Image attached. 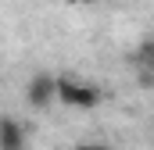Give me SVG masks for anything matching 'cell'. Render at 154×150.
<instances>
[{
    "instance_id": "4",
    "label": "cell",
    "mask_w": 154,
    "mask_h": 150,
    "mask_svg": "<svg viewBox=\"0 0 154 150\" xmlns=\"http://www.w3.org/2000/svg\"><path fill=\"white\" fill-rule=\"evenodd\" d=\"M140 57H143L147 64H154V39H143V43H140Z\"/></svg>"
},
{
    "instance_id": "5",
    "label": "cell",
    "mask_w": 154,
    "mask_h": 150,
    "mask_svg": "<svg viewBox=\"0 0 154 150\" xmlns=\"http://www.w3.org/2000/svg\"><path fill=\"white\" fill-rule=\"evenodd\" d=\"M75 150H111V147H104V143H82V147H75Z\"/></svg>"
},
{
    "instance_id": "2",
    "label": "cell",
    "mask_w": 154,
    "mask_h": 150,
    "mask_svg": "<svg viewBox=\"0 0 154 150\" xmlns=\"http://www.w3.org/2000/svg\"><path fill=\"white\" fill-rule=\"evenodd\" d=\"M25 100H29V107H50L54 100H57V79L54 75H32L29 79V86H25Z\"/></svg>"
},
{
    "instance_id": "1",
    "label": "cell",
    "mask_w": 154,
    "mask_h": 150,
    "mask_svg": "<svg viewBox=\"0 0 154 150\" xmlns=\"http://www.w3.org/2000/svg\"><path fill=\"white\" fill-rule=\"evenodd\" d=\"M57 104L75 107V111H90L100 104V89L90 82H79L72 75H57Z\"/></svg>"
},
{
    "instance_id": "6",
    "label": "cell",
    "mask_w": 154,
    "mask_h": 150,
    "mask_svg": "<svg viewBox=\"0 0 154 150\" xmlns=\"http://www.w3.org/2000/svg\"><path fill=\"white\" fill-rule=\"evenodd\" d=\"M72 4H90V0H72Z\"/></svg>"
},
{
    "instance_id": "3",
    "label": "cell",
    "mask_w": 154,
    "mask_h": 150,
    "mask_svg": "<svg viewBox=\"0 0 154 150\" xmlns=\"http://www.w3.org/2000/svg\"><path fill=\"white\" fill-rule=\"evenodd\" d=\"M25 147V132L14 118H4L0 122V150H22Z\"/></svg>"
}]
</instances>
